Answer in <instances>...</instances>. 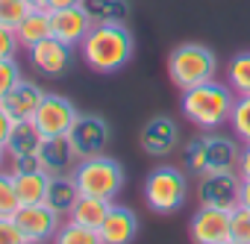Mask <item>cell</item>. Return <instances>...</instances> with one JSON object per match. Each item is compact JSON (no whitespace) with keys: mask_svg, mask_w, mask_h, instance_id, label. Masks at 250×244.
<instances>
[{"mask_svg":"<svg viewBox=\"0 0 250 244\" xmlns=\"http://www.w3.org/2000/svg\"><path fill=\"white\" fill-rule=\"evenodd\" d=\"M85 12L94 24H127L130 0H83Z\"/></svg>","mask_w":250,"mask_h":244,"instance_id":"cell-21","label":"cell"},{"mask_svg":"<svg viewBox=\"0 0 250 244\" xmlns=\"http://www.w3.org/2000/svg\"><path fill=\"white\" fill-rule=\"evenodd\" d=\"M21 82V68H18V59H0V100H3L15 85Z\"/></svg>","mask_w":250,"mask_h":244,"instance_id":"cell-30","label":"cell"},{"mask_svg":"<svg viewBox=\"0 0 250 244\" xmlns=\"http://www.w3.org/2000/svg\"><path fill=\"white\" fill-rule=\"evenodd\" d=\"M241 197V177L238 171H215L197 177V200L200 206L235 209Z\"/></svg>","mask_w":250,"mask_h":244,"instance_id":"cell-8","label":"cell"},{"mask_svg":"<svg viewBox=\"0 0 250 244\" xmlns=\"http://www.w3.org/2000/svg\"><path fill=\"white\" fill-rule=\"evenodd\" d=\"M6 156H9L6 147H0V171H3V165H6Z\"/></svg>","mask_w":250,"mask_h":244,"instance_id":"cell-39","label":"cell"},{"mask_svg":"<svg viewBox=\"0 0 250 244\" xmlns=\"http://www.w3.org/2000/svg\"><path fill=\"white\" fill-rule=\"evenodd\" d=\"M221 244H238V241H232V238H227V241H221Z\"/></svg>","mask_w":250,"mask_h":244,"instance_id":"cell-40","label":"cell"},{"mask_svg":"<svg viewBox=\"0 0 250 244\" xmlns=\"http://www.w3.org/2000/svg\"><path fill=\"white\" fill-rule=\"evenodd\" d=\"M39 165L42 171H47L50 177L53 174H71L74 165H77V153L71 150L68 139H44L42 150H39Z\"/></svg>","mask_w":250,"mask_h":244,"instance_id":"cell-18","label":"cell"},{"mask_svg":"<svg viewBox=\"0 0 250 244\" xmlns=\"http://www.w3.org/2000/svg\"><path fill=\"white\" fill-rule=\"evenodd\" d=\"M229 127H232V136L241 144H250V94L235 97V106H232V115H229Z\"/></svg>","mask_w":250,"mask_h":244,"instance_id":"cell-26","label":"cell"},{"mask_svg":"<svg viewBox=\"0 0 250 244\" xmlns=\"http://www.w3.org/2000/svg\"><path fill=\"white\" fill-rule=\"evenodd\" d=\"M39 156H15L9 159V174H30V171H39Z\"/></svg>","mask_w":250,"mask_h":244,"instance_id":"cell-33","label":"cell"},{"mask_svg":"<svg viewBox=\"0 0 250 244\" xmlns=\"http://www.w3.org/2000/svg\"><path fill=\"white\" fill-rule=\"evenodd\" d=\"M136 39L127 24H94L80 44L83 62L94 74H115L133 59Z\"/></svg>","mask_w":250,"mask_h":244,"instance_id":"cell-1","label":"cell"},{"mask_svg":"<svg viewBox=\"0 0 250 244\" xmlns=\"http://www.w3.org/2000/svg\"><path fill=\"white\" fill-rule=\"evenodd\" d=\"M241 206H250V180H241V197H238Z\"/></svg>","mask_w":250,"mask_h":244,"instance_id":"cell-37","label":"cell"},{"mask_svg":"<svg viewBox=\"0 0 250 244\" xmlns=\"http://www.w3.org/2000/svg\"><path fill=\"white\" fill-rule=\"evenodd\" d=\"M229 212L232 209H218V206H200L191 215L188 232L194 244H221L229 238Z\"/></svg>","mask_w":250,"mask_h":244,"instance_id":"cell-11","label":"cell"},{"mask_svg":"<svg viewBox=\"0 0 250 244\" xmlns=\"http://www.w3.org/2000/svg\"><path fill=\"white\" fill-rule=\"evenodd\" d=\"M24 244H44V241H24Z\"/></svg>","mask_w":250,"mask_h":244,"instance_id":"cell-41","label":"cell"},{"mask_svg":"<svg viewBox=\"0 0 250 244\" xmlns=\"http://www.w3.org/2000/svg\"><path fill=\"white\" fill-rule=\"evenodd\" d=\"M53 244H103V238H100V232H97V229L83 226V224H77V221H71V218H68V221L56 229Z\"/></svg>","mask_w":250,"mask_h":244,"instance_id":"cell-24","label":"cell"},{"mask_svg":"<svg viewBox=\"0 0 250 244\" xmlns=\"http://www.w3.org/2000/svg\"><path fill=\"white\" fill-rule=\"evenodd\" d=\"M227 85L235 91V97L250 94V50L235 53L227 65Z\"/></svg>","mask_w":250,"mask_h":244,"instance_id":"cell-25","label":"cell"},{"mask_svg":"<svg viewBox=\"0 0 250 244\" xmlns=\"http://www.w3.org/2000/svg\"><path fill=\"white\" fill-rule=\"evenodd\" d=\"M12 127H15V118L3 109V103H0V147H6V142L12 136Z\"/></svg>","mask_w":250,"mask_h":244,"instance_id":"cell-34","label":"cell"},{"mask_svg":"<svg viewBox=\"0 0 250 244\" xmlns=\"http://www.w3.org/2000/svg\"><path fill=\"white\" fill-rule=\"evenodd\" d=\"M30 12H33V6L27 3V0H0V24L3 27L15 30Z\"/></svg>","mask_w":250,"mask_h":244,"instance_id":"cell-29","label":"cell"},{"mask_svg":"<svg viewBox=\"0 0 250 244\" xmlns=\"http://www.w3.org/2000/svg\"><path fill=\"white\" fill-rule=\"evenodd\" d=\"M83 0H47V9H68V6H80Z\"/></svg>","mask_w":250,"mask_h":244,"instance_id":"cell-36","label":"cell"},{"mask_svg":"<svg viewBox=\"0 0 250 244\" xmlns=\"http://www.w3.org/2000/svg\"><path fill=\"white\" fill-rule=\"evenodd\" d=\"M30 62H33L36 71H42V74H47V77H59V74H65V71L71 68V62H74V47L50 36V39L39 41L36 47H30Z\"/></svg>","mask_w":250,"mask_h":244,"instance_id":"cell-14","label":"cell"},{"mask_svg":"<svg viewBox=\"0 0 250 244\" xmlns=\"http://www.w3.org/2000/svg\"><path fill=\"white\" fill-rule=\"evenodd\" d=\"M94 27L91 15L85 12V6H68V9H50V30H53V39L71 44V47H80L83 39L88 36V30Z\"/></svg>","mask_w":250,"mask_h":244,"instance_id":"cell-12","label":"cell"},{"mask_svg":"<svg viewBox=\"0 0 250 244\" xmlns=\"http://www.w3.org/2000/svg\"><path fill=\"white\" fill-rule=\"evenodd\" d=\"M44 88L39 85V82H33V80H21L3 100V109L15 118V121H33L36 118V112H39V106H42V100H44Z\"/></svg>","mask_w":250,"mask_h":244,"instance_id":"cell-16","label":"cell"},{"mask_svg":"<svg viewBox=\"0 0 250 244\" xmlns=\"http://www.w3.org/2000/svg\"><path fill=\"white\" fill-rule=\"evenodd\" d=\"M15 33H18V41H21V47H36L39 41H44V39H50L53 36V30H50V9H33L18 27H15Z\"/></svg>","mask_w":250,"mask_h":244,"instance_id":"cell-20","label":"cell"},{"mask_svg":"<svg viewBox=\"0 0 250 244\" xmlns=\"http://www.w3.org/2000/svg\"><path fill=\"white\" fill-rule=\"evenodd\" d=\"M77 115L80 112H77V106L68 97H62V94H44V100H42V106H39V112H36L33 121H36V127L42 130L44 139H62L74 127Z\"/></svg>","mask_w":250,"mask_h":244,"instance_id":"cell-9","label":"cell"},{"mask_svg":"<svg viewBox=\"0 0 250 244\" xmlns=\"http://www.w3.org/2000/svg\"><path fill=\"white\" fill-rule=\"evenodd\" d=\"M109 206H112V200L80 194V200L74 203V209H71V215H68V218H71V221H77V224H83V226L100 229V224H103V218H106Z\"/></svg>","mask_w":250,"mask_h":244,"instance_id":"cell-22","label":"cell"},{"mask_svg":"<svg viewBox=\"0 0 250 244\" xmlns=\"http://www.w3.org/2000/svg\"><path fill=\"white\" fill-rule=\"evenodd\" d=\"M232 106H235V91L227 82H218V80H209L203 85H194V88L183 91V100H180L183 118L191 127H197L200 133L229 124Z\"/></svg>","mask_w":250,"mask_h":244,"instance_id":"cell-2","label":"cell"},{"mask_svg":"<svg viewBox=\"0 0 250 244\" xmlns=\"http://www.w3.org/2000/svg\"><path fill=\"white\" fill-rule=\"evenodd\" d=\"M97 232H100L103 244H130L139 235V218H136V212L130 206L112 203Z\"/></svg>","mask_w":250,"mask_h":244,"instance_id":"cell-15","label":"cell"},{"mask_svg":"<svg viewBox=\"0 0 250 244\" xmlns=\"http://www.w3.org/2000/svg\"><path fill=\"white\" fill-rule=\"evenodd\" d=\"M0 244H24V235L12 218H0Z\"/></svg>","mask_w":250,"mask_h":244,"instance_id":"cell-32","label":"cell"},{"mask_svg":"<svg viewBox=\"0 0 250 244\" xmlns=\"http://www.w3.org/2000/svg\"><path fill=\"white\" fill-rule=\"evenodd\" d=\"M15 226L21 229L24 241H53L56 229L62 226V218L47 206V203H27L12 215Z\"/></svg>","mask_w":250,"mask_h":244,"instance_id":"cell-10","label":"cell"},{"mask_svg":"<svg viewBox=\"0 0 250 244\" xmlns=\"http://www.w3.org/2000/svg\"><path fill=\"white\" fill-rule=\"evenodd\" d=\"M142 150L150 156H168L177 144H180V127L174 124V118L168 115H156L142 127Z\"/></svg>","mask_w":250,"mask_h":244,"instance_id":"cell-13","label":"cell"},{"mask_svg":"<svg viewBox=\"0 0 250 244\" xmlns=\"http://www.w3.org/2000/svg\"><path fill=\"white\" fill-rule=\"evenodd\" d=\"M238 177L241 180H250V144H241V153H238Z\"/></svg>","mask_w":250,"mask_h":244,"instance_id":"cell-35","label":"cell"},{"mask_svg":"<svg viewBox=\"0 0 250 244\" xmlns=\"http://www.w3.org/2000/svg\"><path fill=\"white\" fill-rule=\"evenodd\" d=\"M188 197V180L174 165H159L145 180V203L156 215H174L186 206Z\"/></svg>","mask_w":250,"mask_h":244,"instance_id":"cell-6","label":"cell"},{"mask_svg":"<svg viewBox=\"0 0 250 244\" xmlns=\"http://www.w3.org/2000/svg\"><path fill=\"white\" fill-rule=\"evenodd\" d=\"M229 238L238 244H250V206H235L229 212Z\"/></svg>","mask_w":250,"mask_h":244,"instance_id":"cell-28","label":"cell"},{"mask_svg":"<svg viewBox=\"0 0 250 244\" xmlns=\"http://www.w3.org/2000/svg\"><path fill=\"white\" fill-rule=\"evenodd\" d=\"M15 177V188H18V197H21V206L27 203H44V194H47V183H50V174L47 171H30V174H12Z\"/></svg>","mask_w":250,"mask_h":244,"instance_id":"cell-23","label":"cell"},{"mask_svg":"<svg viewBox=\"0 0 250 244\" xmlns=\"http://www.w3.org/2000/svg\"><path fill=\"white\" fill-rule=\"evenodd\" d=\"M33 9H47V0H27Z\"/></svg>","mask_w":250,"mask_h":244,"instance_id":"cell-38","label":"cell"},{"mask_svg":"<svg viewBox=\"0 0 250 244\" xmlns=\"http://www.w3.org/2000/svg\"><path fill=\"white\" fill-rule=\"evenodd\" d=\"M215 74H218V56L200 41H183L168 56V77L180 91L203 85L215 80Z\"/></svg>","mask_w":250,"mask_h":244,"instance_id":"cell-4","label":"cell"},{"mask_svg":"<svg viewBox=\"0 0 250 244\" xmlns=\"http://www.w3.org/2000/svg\"><path fill=\"white\" fill-rule=\"evenodd\" d=\"M65 139H68V144H71V150L77 153V162H80V159H91V156L106 153L109 139H112V130H109V124H106L100 115L80 112L77 121H74V127L68 130Z\"/></svg>","mask_w":250,"mask_h":244,"instance_id":"cell-7","label":"cell"},{"mask_svg":"<svg viewBox=\"0 0 250 244\" xmlns=\"http://www.w3.org/2000/svg\"><path fill=\"white\" fill-rule=\"evenodd\" d=\"M18 47H21L18 33H15L12 27H3V24H0V59H12Z\"/></svg>","mask_w":250,"mask_h":244,"instance_id":"cell-31","label":"cell"},{"mask_svg":"<svg viewBox=\"0 0 250 244\" xmlns=\"http://www.w3.org/2000/svg\"><path fill=\"white\" fill-rule=\"evenodd\" d=\"M77 200H80V185H77L74 174H53L50 183H47L44 203H47L59 218H68Z\"/></svg>","mask_w":250,"mask_h":244,"instance_id":"cell-17","label":"cell"},{"mask_svg":"<svg viewBox=\"0 0 250 244\" xmlns=\"http://www.w3.org/2000/svg\"><path fill=\"white\" fill-rule=\"evenodd\" d=\"M21 209V197L15 188V177L0 171V218H12Z\"/></svg>","mask_w":250,"mask_h":244,"instance_id":"cell-27","label":"cell"},{"mask_svg":"<svg viewBox=\"0 0 250 244\" xmlns=\"http://www.w3.org/2000/svg\"><path fill=\"white\" fill-rule=\"evenodd\" d=\"M71 174L80 185V194H88V197L115 200L124 188V168L118 159H112L106 153L91 156V159H80Z\"/></svg>","mask_w":250,"mask_h":244,"instance_id":"cell-5","label":"cell"},{"mask_svg":"<svg viewBox=\"0 0 250 244\" xmlns=\"http://www.w3.org/2000/svg\"><path fill=\"white\" fill-rule=\"evenodd\" d=\"M238 139L224 136L218 130H203L191 139L183 150V165L191 174H215V171H235L238 168Z\"/></svg>","mask_w":250,"mask_h":244,"instance_id":"cell-3","label":"cell"},{"mask_svg":"<svg viewBox=\"0 0 250 244\" xmlns=\"http://www.w3.org/2000/svg\"><path fill=\"white\" fill-rule=\"evenodd\" d=\"M42 144H44V136L36 127V121H15L12 136L6 142V153H9V159H15V156H39Z\"/></svg>","mask_w":250,"mask_h":244,"instance_id":"cell-19","label":"cell"}]
</instances>
